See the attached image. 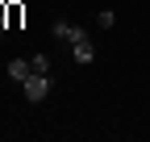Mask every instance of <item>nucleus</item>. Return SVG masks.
Wrapping results in <instances>:
<instances>
[{"instance_id": "obj_3", "label": "nucleus", "mask_w": 150, "mask_h": 142, "mask_svg": "<svg viewBox=\"0 0 150 142\" xmlns=\"http://www.w3.org/2000/svg\"><path fill=\"white\" fill-rule=\"evenodd\" d=\"M71 55H75V63H92V59H96V50H92V38L71 42Z\"/></svg>"}, {"instance_id": "obj_5", "label": "nucleus", "mask_w": 150, "mask_h": 142, "mask_svg": "<svg viewBox=\"0 0 150 142\" xmlns=\"http://www.w3.org/2000/svg\"><path fill=\"white\" fill-rule=\"evenodd\" d=\"M29 63H33V71H38V75H50V55H33Z\"/></svg>"}, {"instance_id": "obj_4", "label": "nucleus", "mask_w": 150, "mask_h": 142, "mask_svg": "<svg viewBox=\"0 0 150 142\" xmlns=\"http://www.w3.org/2000/svg\"><path fill=\"white\" fill-rule=\"evenodd\" d=\"M33 75V63H25V59H13L8 63V80H17V84H25Z\"/></svg>"}, {"instance_id": "obj_2", "label": "nucleus", "mask_w": 150, "mask_h": 142, "mask_svg": "<svg viewBox=\"0 0 150 142\" xmlns=\"http://www.w3.org/2000/svg\"><path fill=\"white\" fill-rule=\"evenodd\" d=\"M54 38H63V42H79V38H88V29L71 25V21H54Z\"/></svg>"}, {"instance_id": "obj_1", "label": "nucleus", "mask_w": 150, "mask_h": 142, "mask_svg": "<svg viewBox=\"0 0 150 142\" xmlns=\"http://www.w3.org/2000/svg\"><path fill=\"white\" fill-rule=\"evenodd\" d=\"M46 96H50V75H38V71H33V75L25 80V100L38 104V100H46Z\"/></svg>"}]
</instances>
